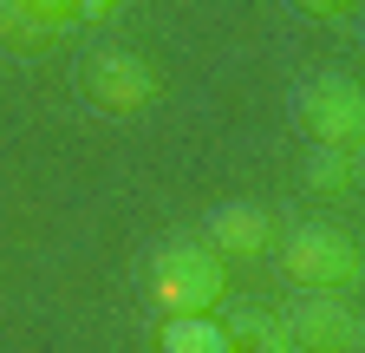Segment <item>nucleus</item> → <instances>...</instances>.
<instances>
[{
    "label": "nucleus",
    "instance_id": "f257e3e1",
    "mask_svg": "<svg viewBox=\"0 0 365 353\" xmlns=\"http://www.w3.org/2000/svg\"><path fill=\"white\" fill-rule=\"evenodd\" d=\"M150 294H157L163 314H215L228 301V269L202 242H170V249H157Z\"/></svg>",
    "mask_w": 365,
    "mask_h": 353
},
{
    "label": "nucleus",
    "instance_id": "ddd939ff",
    "mask_svg": "<svg viewBox=\"0 0 365 353\" xmlns=\"http://www.w3.org/2000/svg\"><path fill=\"white\" fill-rule=\"evenodd\" d=\"M111 7H124V0H78V20H105Z\"/></svg>",
    "mask_w": 365,
    "mask_h": 353
},
{
    "label": "nucleus",
    "instance_id": "f03ea898",
    "mask_svg": "<svg viewBox=\"0 0 365 353\" xmlns=\"http://www.w3.org/2000/svg\"><path fill=\"white\" fill-rule=\"evenodd\" d=\"M281 269L287 282H300L307 294H352L359 288V249L346 229H327V223H307L281 242Z\"/></svg>",
    "mask_w": 365,
    "mask_h": 353
},
{
    "label": "nucleus",
    "instance_id": "423d86ee",
    "mask_svg": "<svg viewBox=\"0 0 365 353\" xmlns=\"http://www.w3.org/2000/svg\"><path fill=\"white\" fill-rule=\"evenodd\" d=\"M209 249H215L222 262H248V255L274 249V216L255 209V203H222V209L209 216Z\"/></svg>",
    "mask_w": 365,
    "mask_h": 353
},
{
    "label": "nucleus",
    "instance_id": "7ed1b4c3",
    "mask_svg": "<svg viewBox=\"0 0 365 353\" xmlns=\"http://www.w3.org/2000/svg\"><path fill=\"white\" fill-rule=\"evenodd\" d=\"M300 124L313 131V144H359L365 138V92H359V79H346V72L313 79L300 92Z\"/></svg>",
    "mask_w": 365,
    "mask_h": 353
},
{
    "label": "nucleus",
    "instance_id": "f8f14e48",
    "mask_svg": "<svg viewBox=\"0 0 365 353\" xmlns=\"http://www.w3.org/2000/svg\"><path fill=\"white\" fill-rule=\"evenodd\" d=\"M300 14H319V20H333V14H352V0H294Z\"/></svg>",
    "mask_w": 365,
    "mask_h": 353
},
{
    "label": "nucleus",
    "instance_id": "6e6552de",
    "mask_svg": "<svg viewBox=\"0 0 365 353\" xmlns=\"http://www.w3.org/2000/svg\"><path fill=\"white\" fill-rule=\"evenodd\" d=\"M222 327H228V340H235V353H300L294 334H287V321L261 314V307H242V314H228Z\"/></svg>",
    "mask_w": 365,
    "mask_h": 353
},
{
    "label": "nucleus",
    "instance_id": "9b49d317",
    "mask_svg": "<svg viewBox=\"0 0 365 353\" xmlns=\"http://www.w3.org/2000/svg\"><path fill=\"white\" fill-rule=\"evenodd\" d=\"M26 7H33V14H39V20H46V26H53V33H59V26H72V20H78V0H26Z\"/></svg>",
    "mask_w": 365,
    "mask_h": 353
},
{
    "label": "nucleus",
    "instance_id": "39448f33",
    "mask_svg": "<svg viewBox=\"0 0 365 353\" xmlns=\"http://www.w3.org/2000/svg\"><path fill=\"white\" fill-rule=\"evenodd\" d=\"M85 85L105 111H144L157 99V72L137 59V53H98L85 66Z\"/></svg>",
    "mask_w": 365,
    "mask_h": 353
},
{
    "label": "nucleus",
    "instance_id": "1a4fd4ad",
    "mask_svg": "<svg viewBox=\"0 0 365 353\" xmlns=\"http://www.w3.org/2000/svg\"><path fill=\"white\" fill-rule=\"evenodd\" d=\"M359 144H313V164H307V184L313 190H346L359 176Z\"/></svg>",
    "mask_w": 365,
    "mask_h": 353
},
{
    "label": "nucleus",
    "instance_id": "9d476101",
    "mask_svg": "<svg viewBox=\"0 0 365 353\" xmlns=\"http://www.w3.org/2000/svg\"><path fill=\"white\" fill-rule=\"evenodd\" d=\"M53 33L26 0H0V39H14V46H39V39Z\"/></svg>",
    "mask_w": 365,
    "mask_h": 353
},
{
    "label": "nucleus",
    "instance_id": "0eeeda50",
    "mask_svg": "<svg viewBox=\"0 0 365 353\" xmlns=\"http://www.w3.org/2000/svg\"><path fill=\"white\" fill-rule=\"evenodd\" d=\"M157 353H235V340H228V327L215 314H170Z\"/></svg>",
    "mask_w": 365,
    "mask_h": 353
},
{
    "label": "nucleus",
    "instance_id": "20e7f679",
    "mask_svg": "<svg viewBox=\"0 0 365 353\" xmlns=\"http://www.w3.org/2000/svg\"><path fill=\"white\" fill-rule=\"evenodd\" d=\"M281 321L300 353H359V340H365V321L352 314V301H333V294H307Z\"/></svg>",
    "mask_w": 365,
    "mask_h": 353
}]
</instances>
